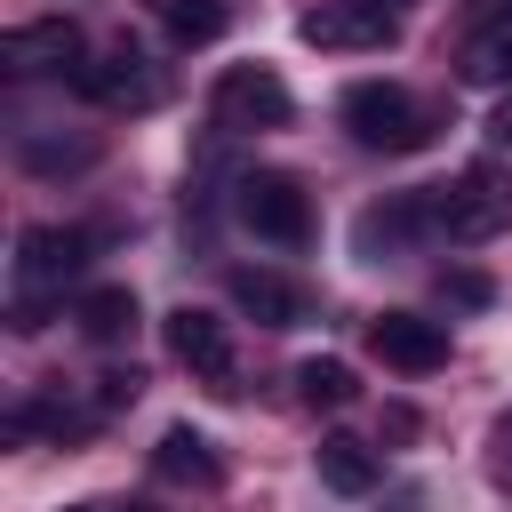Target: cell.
Returning a JSON list of instances; mask_svg holds the SVG:
<instances>
[{
  "label": "cell",
  "mask_w": 512,
  "mask_h": 512,
  "mask_svg": "<svg viewBox=\"0 0 512 512\" xmlns=\"http://www.w3.org/2000/svg\"><path fill=\"white\" fill-rule=\"evenodd\" d=\"M240 224L256 232V240H272V248H304L312 240V200H304V184L296 176H280V168H256V176H240Z\"/></svg>",
  "instance_id": "4"
},
{
  "label": "cell",
  "mask_w": 512,
  "mask_h": 512,
  "mask_svg": "<svg viewBox=\"0 0 512 512\" xmlns=\"http://www.w3.org/2000/svg\"><path fill=\"white\" fill-rule=\"evenodd\" d=\"M496 488H504V496H512V456H496Z\"/></svg>",
  "instance_id": "23"
},
{
  "label": "cell",
  "mask_w": 512,
  "mask_h": 512,
  "mask_svg": "<svg viewBox=\"0 0 512 512\" xmlns=\"http://www.w3.org/2000/svg\"><path fill=\"white\" fill-rule=\"evenodd\" d=\"M232 304L256 320V328H296L304 320V288L296 280H280V272H232Z\"/></svg>",
  "instance_id": "12"
},
{
  "label": "cell",
  "mask_w": 512,
  "mask_h": 512,
  "mask_svg": "<svg viewBox=\"0 0 512 512\" xmlns=\"http://www.w3.org/2000/svg\"><path fill=\"white\" fill-rule=\"evenodd\" d=\"M136 400V368H112V376H96V408H128Z\"/></svg>",
  "instance_id": "20"
},
{
  "label": "cell",
  "mask_w": 512,
  "mask_h": 512,
  "mask_svg": "<svg viewBox=\"0 0 512 512\" xmlns=\"http://www.w3.org/2000/svg\"><path fill=\"white\" fill-rule=\"evenodd\" d=\"M360 8H376V16H392V24H400V8H408V0H360Z\"/></svg>",
  "instance_id": "22"
},
{
  "label": "cell",
  "mask_w": 512,
  "mask_h": 512,
  "mask_svg": "<svg viewBox=\"0 0 512 512\" xmlns=\"http://www.w3.org/2000/svg\"><path fill=\"white\" fill-rule=\"evenodd\" d=\"M152 472H160V480L216 488V480H224V456H216V448H208L192 424H168V432H160V448H152Z\"/></svg>",
  "instance_id": "13"
},
{
  "label": "cell",
  "mask_w": 512,
  "mask_h": 512,
  "mask_svg": "<svg viewBox=\"0 0 512 512\" xmlns=\"http://www.w3.org/2000/svg\"><path fill=\"white\" fill-rule=\"evenodd\" d=\"M152 8H160V16H168V8H176V0H152Z\"/></svg>",
  "instance_id": "25"
},
{
  "label": "cell",
  "mask_w": 512,
  "mask_h": 512,
  "mask_svg": "<svg viewBox=\"0 0 512 512\" xmlns=\"http://www.w3.org/2000/svg\"><path fill=\"white\" fill-rule=\"evenodd\" d=\"M312 464H320V480H328L336 496H368V488H376V448H360V440H344V432H328V440L312 448Z\"/></svg>",
  "instance_id": "15"
},
{
  "label": "cell",
  "mask_w": 512,
  "mask_h": 512,
  "mask_svg": "<svg viewBox=\"0 0 512 512\" xmlns=\"http://www.w3.org/2000/svg\"><path fill=\"white\" fill-rule=\"evenodd\" d=\"M440 296L448 304H488L496 288H488V272H440Z\"/></svg>",
  "instance_id": "19"
},
{
  "label": "cell",
  "mask_w": 512,
  "mask_h": 512,
  "mask_svg": "<svg viewBox=\"0 0 512 512\" xmlns=\"http://www.w3.org/2000/svg\"><path fill=\"white\" fill-rule=\"evenodd\" d=\"M496 440H504V448H512V416H504V432H496Z\"/></svg>",
  "instance_id": "24"
},
{
  "label": "cell",
  "mask_w": 512,
  "mask_h": 512,
  "mask_svg": "<svg viewBox=\"0 0 512 512\" xmlns=\"http://www.w3.org/2000/svg\"><path fill=\"white\" fill-rule=\"evenodd\" d=\"M120 512H152V504H120Z\"/></svg>",
  "instance_id": "26"
},
{
  "label": "cell",
  "mask_w": 512,
  "mask_h": 512,
  "mask_svg": "<svg viewBox=\"0 0 512 512\" xmlns=\"http://www.w3.org/2000/svg\"><path fill=\"white\" fill-rule=\"evenodd\" d=\"M296 32H304L312 48H384V40H392V16H376V8H360V0H320Z\"/></svg>",
  "instance_id": "11"
},
{
  "label": "cell",
  "mask_w": 512,
  "mask_h": 512,
  "mask_svg": "<svg viewBox=\"0 0 512 512\" xmlns=\"http://www.w3.org/2000/svg\"><path fill=\"white\" fill-rule=\"evenodd\" d=\"M72 88L88 96V104H112V112H144V104H160V80H152V64L120 40V48H104V56H88L80 72H72Z\"/></svg>",
  "instance_id": "6"
},
{
  "label": "cell",
  "mask_w": 512,
  "mask_h": 512,
  "mask_svg": "<svg viewBox=\"0 0 512 512\" xmlns=\"http://www.w3.org/2000/svg\"><path fill=\"white\" fill-rule=\"evenodd\" d=\"M168 360L192 368V376L216 384V392H240V384H232V376H240V360H232V328H224L208 304H176V312H168Z\"/></svg>",
  "instance_id": "5"
},
{
  "label": "cell",
  "mask_w": 512,
  "mask_h": 512,
  "mask_svg": "<svg viewBox=\"0 0 512 512\" xmlns=\"http://www.w3.org/2000/svg\"><path fill=\"white\" fill-rule=\"evenodd\" d=\"M0 64H8L16 80H32V72H80V64H88V56H80V24H64V16L16 24V32H0Z\"/></svg>",
  "instance_id": "9"
},
{
  "label": "cell",
  "mask_w": 512,
  "mask_h": 512,
  "mask_svg": "<svg viewBox=\"0 0 512 512\" xmlns=\"http://www.w3.org/2000/svg\"><path fill=\"white\" fill-rule=\"evenodd\" d=\"M16 248H24V256H16L24 288H64V280L88 264V232H80V224H32Z\"/></svg>",
  "instance_id": "10"
},
{
  "label": "cell",
  "mask_w": 512,
  "mask_h": 512,
  "mask_svg": "<svg viewBox=\"0 0 512 512\" xmlns=\"http://www.w3.org/2000/svg\"><path fill=\"white\" fill-rule=\"evenodd\" d=\"M72 320H80L88 344H120V336L136 328V296H128V288H88V296L72 304Z\"/></svg>",
  "instance_id": "16"
},
{
  "label": "cell",
  "mask_w": 512,
  "mask_h": 512,
  "mask_svg": "<svg viewBox=\"0 0 512 512\" xmlns=\"http://www.w3.org/2000/svg\"><path fill=\"white\" fill-rule=\"evenodd\" d=\"M344 128H352V144H368V152H424L440 120L424 112L416 88H400V80H360V88H344Z\"/></svg>",
  "instance_id": "1"
},
{
  "label": "cell",
  "mask_w": 512,
  "mask_h": 512,
  "mask_svg": "<svg viewBox=\"0 0 512 512\" xmlns=\"http://www.w3.org/2000/svg\"><path fill=\"white\" fill-rule=\"evenodd\" d=\"M72 512H104V504H72Z\"/></svg>",
  "instance_id": "27"
},
{
  "label": "cell",
  "mask_w": 512,
  "mask_h": 512,
  "mask_svg": "<svg viewBox=\"0 0 512 512\" xmlns=\"http://www.w3.org/2000/svg\"><path fill=\"white\" fill-rule=\"evenodd\" d=\"M456 72L480 80V88L512 80V0H472L464 40H456Z\"/></svg>",
  "instance_id": "8"
},
{
  "label": "cell",
  "mask_w": 512,
  "mask_h": 512,
  "mask_svg": "<svg viewBox=\"0 0 512 512\" xmlns=\"http://www.w3.org/2000/svg\"><path fill=\"white\" fill-rule=\"evenodd\" d=\"M352 392H360V384H352L344 360H304V368H296V400H304V408H344Z\"/></svg>",
  "instance_id": "17"
},
{
  "label": "cell",
  "mask_w": 512,
  "mask_h": 512,
  "mask_svg": "<svg viewBox=\"0 0 512 512\" xmlns=\"http://www.w3.org/2000/svg\"><path fill=\"white\" fill-rule=\"evenodd\" d=\"M208 112H216V128H232V136H256V128H288L296 96H288V80H280L272 64H232V72L216 80Z\"/></svg>",
  "instance_id": "3"
},
{
  "label": "cell",
  "mask_w": 512,
  "mask_h": 512,
  "mask_svg": "<svg viewBox=\"0 0 512 512\" xmlns=\"http://www.w3.org/2000/svg\"><path fill=\"white\" fill-rule=\"evenodd\" d=\"M416 232H432V192H400L392 208H368L360 224H352V240L376 256V248H400V240H416Z\"/></svg>",
  "instance_id": "14"
},
{
  "label": "cell",
  "mask_w": 512,
  "mask_h": 512,
  "mask_svg": "<svg viewBox=\"0 0 512 512\" xmlns=\"http://www.w3.org/2000/svg\"><path fill=\"white\" fill-rule=\"evenodd\" d=\"M216 32H224V0H176L168 8V40L176 48H208Z\"/></svg>",
  "instance_id": "18"
},
{
  "label": "cell",
  "mask_w": 512,
  "mask_h": 512,
  "mask_svg": "<svg viewBox=\"0 0 512 512\" xmlns=\"http://www.w3.org/2000/svg\"><path fill=\"white\" fill-rule=\"evenodd\" d=\"M504 224H512V176H504V168L472 160L456 184H432V232H440V240L472 248V240H496Z\"/></svg>",
  "instance_id": "2"
},
{
  "label": "cell",
  "mask_w": 512,
  "mask_h": 512,
  "mask_svg": "<svg viewBox=\"0 0 512 512\" xmlns=\"http://www.w3.org/2000/svg\"><path fill=\"white\" fill-rule=\"evenodd\" d=\"M368 352H376L384 368H400V376H432V368L448 360V328L424 320V312H376V320H368Z\"/></svg>",
  "instance_id": "7"
},
{
  "label": "cell",
  "mask_w": 512,
  "mask_h": 512,
  "mask_svg": "<svg viewBox=\"0 0 512 512\" xmlns=\"http://www.w3.org/2000/svg\"><path fill=\"white\" fill-rule=\"evenodd\" d=\"M488 128H496V136H504V144H512V96H504V104H496V120H488Z\"/></svg>",
  "instance_id": "21"
}]
</instances>
